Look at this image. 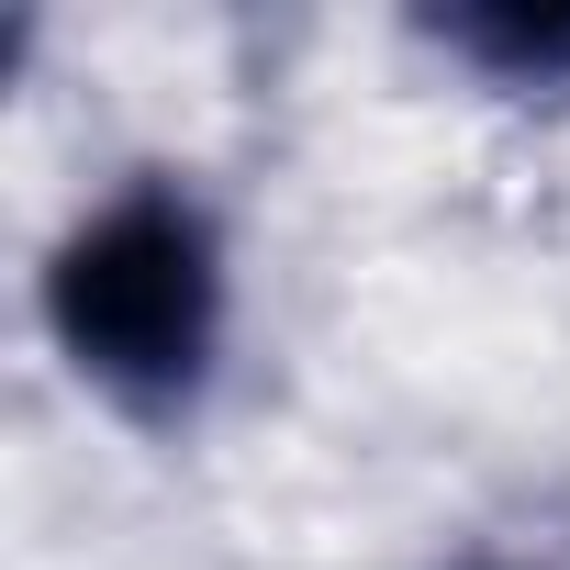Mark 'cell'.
I'll return each mask as SVG.
<instances>
[{"mask_svg":"<svg viewBox=\"0 0 570 570\" xmlns=\"http://www.w3.org/2000/svg\"><path fill=\"white\" fill-rule=\"evenodd\" d=\"M35 314H46V347L68 358V381L101 414H124L146 436H179L213 403L224 336H235V246H224V213L179 168L112 179L46 246Z\"/></svg>","mask_w":570,"mask_h":570,"instance_id":"6da1fadb","label":"cell"},{"mask_svg":"<svg viewBox=\"0 0 570 570\" xmlns=\"http://www.w3.org/2000/svg\"><path fill=\"white\" fill-rule=\"evenodd\" d=\"M414 35L503 101H570V0H448Z\"/></svg>","mask_w":570,"mask_h":570,"instance_id":"7a4b0ae2","label":"cell"},{"mask_svg":"<svg viewBox=\"0 0 570 570\" xmlns=\"http://www.w3.org/2000/svg\"><path fill=\"white\" fill-rule=\"evenodd\" d=\"M470 570H548V559H470Z\"/></svg>","mask_w":570,"mask_h":570,"instance_id":"3957f363","label":"cell"}]
</instances>
